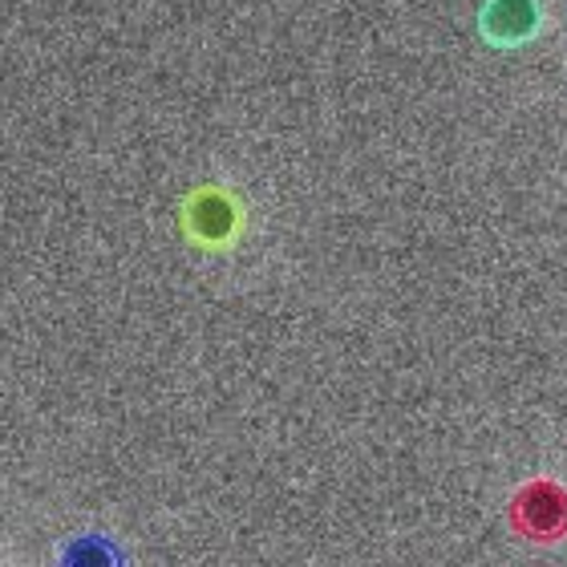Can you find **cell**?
<instances>
[{
  "mask_svg": "<svg viewBox=\"0 0 567 567\" xmlns=\"http://www.w3.org/2000/svg\"><path fill=\"white\" fill-rule=\"evenodd\" d=\"M511 527L532 544H564L567 539V486L556 478H532L511 498Z\"/></svg>",
  "mask_w": 567,
  "mask_h": 567,
  "instance_id": "1",
  "label": "cell"
},
{
  "mask_svg": "<svg viewBox=\"0 0 567 567\" xmlns=\"http://www.w3.org/2000/svg\"><path fill=\"white\" fill-rule=\"evenodd\" d=\"M544 29V9L539 0H486L478 12V33L498 49L527 45Z\"/></svg>",
  "mask_w": 567,
  "mask_h": 567,
  "instance_id": "2",
  "label": "cell"
},
{
  "mask_svg": "<svg viewBox=\"0 0 567 567\" xmlns=\"http://www.w3.org/2000/svg\"><path fill=\"white\" fill-rule=\"evenodd\" d=\"M195 231L212 244H227V239L239 231V203H231L219 190H207L199 203H195Z\"/></svg>",
  "mask_w": 567,
  "mask_h": 567,
  "instance_id": "3",
  "label": "cell"
}]
</instances>
